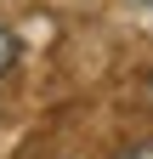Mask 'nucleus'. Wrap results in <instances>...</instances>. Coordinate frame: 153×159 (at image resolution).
<instances>
[{
  "mask_svg": "<svg viewBox=\"0 0 153 159\" xmlns=\"http://www.w3.org/2000/svg\"><path fill=\"white\" fill-rule=\"evenodd\" d=\"M142 91H147V102H153V74H147V80H142Z\"/></svg>",
  "mask_w": 153,
  "mask_h": 159,
  "instance_id": "nucleus-3",
  "label": "nucleus"
},
{
  "mask_svg": "<svg viewBox=\"0 0 153 159\" xmlns=\"http://www.w3.org/2000/svg\"><path fill=\"white\" fill-rule=\"evenodd\" d=\"M113 159H153V142H130V148H119Z\"/></svg>",
  "mask_w": 153,
  "mask_h": 159,
  "instance_id": "nucleus-2",
  "label": "nucleus"
},
{
  "mask_svg": "<svg viewBox=\"0 0 153 159\" xmlns=\"http://www.w3.org/2000/svg\"><path fill=\"white\" fill-rule=\"evenodd\" d=\"M17 51H23V46H17V34H11L6 23H0V80H6V74L17 68Z\"/></svg>",
  "mask_w": 153,
  "mask_h": 159,
  "instance_id": "nucleus-1",
  "label": "nucleus"
}]
</instances>
